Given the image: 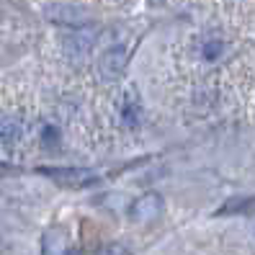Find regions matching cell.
<instances>
[{
    "label": "cell",
    "instance_id": "6da1fadb",
    "mask_svg": "<svg viewBox=\"0 0 255 255\" xmlns=\"http://www.w3.org/2000/svg\"><path fill=\"white\" fill-rule=\"evenodd\" d=\"M96 44V28H78L65 36V54L72 65H83Z\"/></svg>",
    "mask_w": 255,
    "mask_h": 255
},
{
    "label": "cell",
    "instance_id": "277c9868",
    "mask_svg": "<svg viewBox=\"0 0 255 255\" xmlns=\"http://www.w3.org/2000/svg\"><path fill=\"white\" fill-rule=\"evenodd\" d=\"M44 16L54 23H67V26H83L88 13L78 5H67V3H52L44 8Z\"/></svg>",
    "mask_w": 255,
    "mask_h": 255
},
{
    "label": "cell",
    "instance_id": "7a4b0ae2",
    "mask_svg": "<svg viewBox=\"0 0 255 255\" xmlns=\"http://www.w3.org/2000/svg\"><path fill=\"white\" fill-rule=\"evenodd\" d=\"M127 70V49L124 47H111L101 54L98 59V78L103 83H116V80H122V75Z\"/></svg>",
    "mask_w": 255,
    "mask_h": 255
},
{
    "label": "cell",
    "instance_id": "3957f363",
    "mask_svg": "<svg viewBox=\"0 0 255 255\" xmlns=\"http://www.w3.org/2000/svg\"><path fill=\"white\" fill-rule=\"evenodd\" d=\"M162 214V199H160V193H144V196H139L137 201L131 204L129 209V217L134 222H139V224H147V222H152Z\"/></svg>",
    "mask_w": 255,
    "mask_h": 255
},
{
    "label": "cell",
    "instance_id": "5b68a950",
    "mask_svg": "<svg viewBox=\"0 0 255 255\" xmlns=\"http://www.w3.org/2000/svg\"><path fill=\"white\" fill-rule=\"evenodd\" d=\"M47 175L54 183L67 186V188H80V186H88L96 181V175L85 168H57V170H47Z\"/></svg>",
    "mask_w": 255,
    "mask_h": 255
},
{
    "label": "cell",
    "instance_id": "52a82bcc",
    "mask_svg": "<svg viewBox=\"0 0 255 255\" xmlns=\"http://www.w3.org/2000/svg\"><path fill=\"white\" fill-rule=\"evenodd\" d=\"M23 131H26V127H23L21 119L18 116H8V119H3V124H0V142H3V147L13 149V147H18V142L23 139Z\"/></svg>",
    "mask_w": 255,
    "mask_h": 255
},
{
    "label": "cell",
    "instance_id": "9c48e42d",
    "mask_svg": "<svg viewBox=\"0 0 255 255\" xmlns=\"http://www.w3.org/2000/svg\"><path fill=\"white\" fill-rule=\"evenodd\" d=\"M57 139H59V131L52 124H44L41 127V142L47 144V147H52V144H57Z\"/></svg>",
    "mask_w": 255,
    "mask_h": 255
},
{
    "label": "cell",
    "instance_id": "ba28073f",
    "mask_svg": "<svg viewBox=\"0 0 255 255\" xmlns=\"http://www.w3.org/2000/svg\"><path fill=\"white\" fill-rule=\"evenodd\" d=\"M224 49H227V44H224L222 39H206L201 44V59H206V62H217V59L224 54Z\"/></svg>",
    "mask_w": 255,
    "mask_h": 255
},
{
    "label": "cell",
    "instance_id": "8992f818",
    "mask_svg": "<svg viewBox=\"0 0 255 255\" xmlns=\"http://www.w3.org/2000/svg\"><path fill=\"white\" fill-rule=\"evenodd\" d=\"M119 116H122V124L127 129H137L142 124V103L137 98V93L129 91L122 101V106H119Z\"/></svg>",
    "mask_w": 255,
    "mask_h": 255
}]
</instances>
